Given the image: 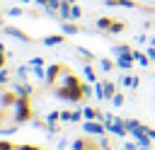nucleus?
Segmentation results:
<instances>
[{
  "label": "nucleus",
  "instance_id": "1",
  "mask_svg": "<svg viewBox=\"0 0 155 150\" xmlns=\"http://www.w3.org/2000/svg\"><path fill=\"white\" fill-rule=\"evenodd\" d=\"M27 116H29V109L24 106V99L12 90L0 87V128H12Z\"/></svg>",
  "mask_w": 155,
  "mask_h": 150
},
{
  "label": "nucleus",
  "instance_id": "2",
  "mask_svg": "<svg viewBox=\"0 0 155 150\" xmlns=\"http://www.w3.org/2000/svg\"><path fill=\"white\" fill-rule=\"evenodd\" d=\"M51 82H53V87H56V92H58L61 97H68V99H80V97H82V85H80V80H78L65 65L53 68Z\"/></svg>",
  "mask_w": 155,
  "mask_h": 150
},
{
  "label": "nucleus",
  "instance_id": "3",
  "mask_svg": "<svg viewBox=\"0 0 155 150\" xmlns=\"http://www.w3.org/2000/svg\"><path fill=\"white\" fill-rule=\"evenodd\" d=\"M15 148H19V150H34V148H29V145H15Z\"/></svg>",
  "mask_w": 155,
  "mask_h": 150
},
{
  "label": "nucleus",
  "instance_id": "4",
  "mask_svg": "<svg viewBox=\"0 0 155 150\" xmlns=\"http://www.w3.org/2000/svg\"><path fill=\"white\" fill-rule=\"evenodd\" d=\"M2 60H5V58H2V51H0V65H2Z\"/></svg>",
  "mask_w": 155,
  "mask_h": 150
}]
</instances>
